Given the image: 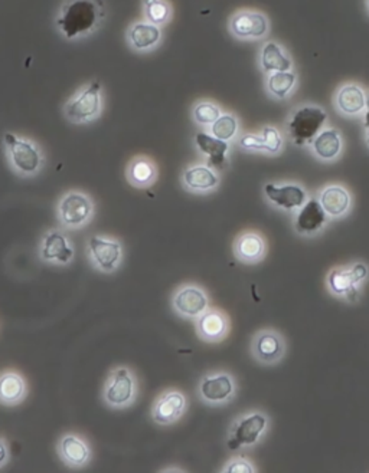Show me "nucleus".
Segmentation results:
<instances>
[{
    "mask_svg": "<svg viewBox=\"0 0 369 473\" xmlns=\"http://www.w3.org/2000/svg\"><path fill=\"white\" fill-rule=\"evenodd\" d=\"M170 470H176V472H184V470L177 469V468H174V469H170V468H167V469L163 470V472H170Z\"/></svg>",
    "mask_w": 369,
    "mask_h": 473,
    "instance_id": "nucleus-39",
    "label": "nucleus"
},
{
    "mask_svg": "<svg viewBox=\"0 0 369 473\" xmlns=\"http://www.w3.org/2000/svg\"><path fill=\"white\" fill-rule=\"evenodd\" d=\"M208 131L220 140L232 141L239 134L238 117L234 112H222Z\"/></svg>",
    "mask_w": 369,
    "mask_h": 473,
    "instance_id": "nucleus-33",
    "label": "nucleus"
},
{
    "mask_svg": "<svg viewBox=\"0 0 369 473\" xmlns=\"http://www.w3.org/2000/svg\"><path fill=\"white\" fill-rule=\"evenodd\" d=\"M365 6H366V12H368V14H369V0H366Z\"/></svg>",
    "mask_w": 369,
    "mask_h": 473,
    "instance_id": "nucleus-40",
    "label": "nucleus"
},
{
    "mask_svg": "<svg viewBox=\"0 0 369 473\" xmlns=\"http://www.w3.org/2000/svg\"><path fill=\"white\" fill-rule=\"evenodd\" d=\"M299 78L294 71L273 72L266 76V93L275 101H284L293 95Z\"/></svg>",
    "mask_w": 369,
    "mask_h": 473,
    "instance_id": "nucleus-31",
    "label": "nucleus"
},
{
    "mask_svg": "<svg viewBox=\"0 0 369 473\" xmlns=\"http://www.w3.org/2000/svg\"><path fill=\"white\" fill-rule=\"evenodd\" d=\"M126 179L136 189H150L159 179V169L153 158L148 156H136L126 167Z\"/></svg>",
    "mask_w": 369,
    "mask_h": 473,
    "instance_id": "nucleus-30",
    "label": "nucleus"
},
{
    "mask_svg": "<svg viewBox=\"0 0 369 473\" xmlns=\"http://www.w3.org/2000/svg\"><path fill=\"white\" fill-rule=\"evenodd\" d=\"M55 212L62 229L80 230L94 219L95 203L86 192L69 191L59 198Z\"/></svg>",
    "mask_w": 369,
    "mask_h": 473,
    "instance_id": "nucleus-6",
    "label": "nucleus"
},
{
    "mask_svg": "<svg viewBox=\"0 0 369 473\" xmlns=\"http://www.w3.org/2000/svg\"><path fill=\"white\" fill-rule=\"evenodd\" d=\"M319 201L325 209V212L332 219H342L351 212L352 194L346 187L339 183L326 184L318 193Z\"/></svg>",
    "mask_w": 369,
    "mask_h": 473,
    "instance_id": "nucleus-26",
    "label": "nucleus"
},
{
    "mask_svg": "<svg viewBox=\"0 0 369 473\" xmlns=\"http://www.w3.org/2000/svg\"><path fill=\"white\" fill-rule=\"evenodd\" d=\"M30 395V386L22 373L16 370H4L0 373V406L16 407Z\"/></svg>",
    "mask_w": 369,
    "mask_h": 473,
    "instance_id": "nucleus-27",
    "label": "nucleus"
},
{
    "mask_svg": "<svg viewBox=\"0 0 369 473\" xmlns=\"http://www.w3.org/2000/svg\"><path fill=\"white\" fill-rule=\"evenodd\" d=\"M57 455L64 467L80 470L90 465L93 460V449L84 436L69 432L62 434L57 442Z\"/></svg>",
    "mask_w": 369,
    "mask_h": 473,
    "instance_id": "nucleus-17",
    "label": "nucleus"
},
{
    "mask_svg": "<svg viewBox=\"0 0 369 473\" xmlns=\"http://www.w3.org/2000/svg\"><path fill=\"white\" fill-rule=\"evenodd\" d=\"M222 108L211 100H201L193 108V120L196 126L210 129L222 114Z\"/></svg>",
    "mask_w": 369,
    "mask_h": 473,
    "instance_id": "nucleus-34",
    "label": "nucleus"
},
{
    "mask_svg": "<svg viewBox=\"0 0 369 473\" xmlns=\"http://www.w3.org/2000/svg\"><path fill=\"white\" fill-rule=\"evenodd\" d=\"M221 472L224 473H256L257 468L254 467L253 463L243 456H237L232 458L229 462L225 463Z\"/></svg>",
    "mask_w": 369,
    "mask_h": 473,
    "instance_id": "nucleus-35",
    "label": "nucleus"
},
{
    "mask_svg": "<svg viewBox=\"0 0 369 473\" xmlns=\"http://www.w3.org/2000/svg\"><path fill=\"white\" fill-rule=\"evenodd\" d=\"M229 31L238 40H261L270 33V21L257 9H239L230 18Z\"/></svg>",
    "mask_w": 369,
    "mask_h": 473,
    "instance_id": "nucleus-13",
    "label": "nucleus"
},
{
    "mask_svg": "<svg viewBox=\"0 0 369 473\" xmlns=\"http://www.w3.org/2000/svg\"><path fill=\"white\" fill-rule=\"evenodd\" d=\"M330 218L320 205L318 196H311L303 208L294 213L293 228L299 236L315 237L322 234Z\"/></svg>",
    "mask_w": 369,
    "mask_h": 473,
    "instance_id": "nucleus-18",
    "label": "nucleus"
},
{
    "mask_svg": "<svg viewBox=\"0 0 369 473\" xmlns=\"http://www.w3.org/2000/svg\"><path fill=\"white\" fill-rule=\"evenodd\" d=\"M237 388H237L236 377L229 371L218 370L201 377L196 388V395L205 406L222 407L230 405L236 398Z\"/></svg>",
    "mask_w": 369,
    "mask_h": 473,
    "instance_id": "nucleus-10",
    "label": "nucleus"
},
{
    "mask_svg": "<svg viewBox=\"0 0 369 473\" xmlns=\"http://www.w3.org/2000/svg\"><path fill=\"white\" fill-rule=\"evenodd\" d=\"M286 340L282 333L273 328H265L254 334L250 352L253 359L263 366H274L286 354Z\"/></svg>",
    "mask_w": 369,
    "mask_h": 473,
    "instance_id": "nucleus-15",
    "label": "nucleus"
},
{
    "mask_svg": "<svg viewBox=\"0 0 369 473\" xmlns=\"http://www.w3.org/2000/svg\"><path fill=\"white\" fill-rule=\"evenodd\" d=\"M366 94L361 84L345 83L333 94V107L346 119H362L366 108Z\"/></svg>",
    "mask_w": 369,
    "mask_h": 473,
    "instance_id": "nucleus-21",
    "label": "nucleus"
},
{
    "mask_svg": "<svg viewBox=\"0 0 369 473\" xmlns=\"http://www.w3.org/2000/svg\"><path fill=\"white\" fill-rule=\"evenodd\" d=\"M103 107L104 100L102 83L98 79H93L67 101L64 115L73 124H90L102 117Z\"/></svg>",
    "mask_w": 369,
    "mask_h": 473,
    "instance_id": "nucleus-5",
    "label": "nucleus"
},
{
    "mask_svg": "<svg viewBox=\"0 0 369 473\" xmlns=\"http://www.w3.org/2000/svg\"><path fill=\"white\" fill-rule=\"evenodd\" d=\"M105 19L104 0H62L54 25L64 40L78 42L95 35L104 26Z\"/></svg>",
    "mask_w": 369,
    "mask_h": 473,
    "instance_id": "nucleus-1",
    "label": "nucleus"
},
{
    "mask_svg": "<svg viewBox=\"0 0 369 473\" xmlns=\"http://www.w3.org/2000/svg\"><path fill=\"white\" fill-rule=\"evenodd\" d=\"M126 42L136 54H150L162 45L163 28L146 19L131 22L126 29Z\"/></svg>",
    "mask_w": 369,
    "mask_h": 473,
    "instance_id": "nucleus-19",
    "label": "nucleus"
},
{
    "mask_svg": "<svg viewBox=\"0 0 369 473\" xmlns=\"http://www.w3.org/2000/svg\"><path fill=\"white\" fill-rule=\"evenodd\" d=\"M87 258L94 271L112 275L123 265V244L109 235H91L87 240Z\"/></svg>",
    "mask_w": 369,
    "mask_h": 473,
    "instance_id": "nucleus-9",
    "label": "nucleus"
},
{
    "mask_svg": "<svg viewBox=\"0 0 369 473\" xmlns=\"http://www.w3.org/2000/svg\"><path fill=\"white\" fill-rule=\"evenodd\" d=\"M4 150L9 169L21 179L40 176L45 167L44 150L30 137L6 131L4 134Z\"/></svg>",
    "mask_w": 369,
    "mask_h": 473,
    "instance_id": "nucleus-2",
    "label": "nucleus"
},
{
    "mask_svg": "<svg viewBox=\"0 0 369 473\" xmlns=\"http://www.w3.org/2000/svg\"><path fill=\"white\" fill-rule=\"evenodd\" d=\"M258 67L265 76H268L273 72L293 71L294 62L282 43L266 40L258 52Z\"/></svg>",
    "mask_w": 369,
    "mask_h": 473,
    "instance_id": "nucleus-28",
    "label": "nucleus"
},
{
    "mask_svg": "<svg viewBox=\"0 0 369 473\" xmlns=\"http://www.w3.org/2000/svg\"><path fill=\"white\" fill-rule=\"evenodd\" d=\"M234 256L238 259L241 263L246 265H256L260 263L267 254V242L265 237L261 236L258 232H244L237 237L232 246Z\"/></svg>",
    "mask_w": 369,
    "mask_h": 473,
    "instance_id": "nucleus-29",
    "label": "nucleus"
},
{
    "mask_svg": "<svg viewBox=\"0 0 369 473\" xmlns=\"http://www.w3.org/2000/svg\"><path fill=\"white\" fill-rule=\"evenodd\" d=\"M362 126H364V129L369 127V91L368 94H366L365 112H364V115H362Z\"/></svg>",
    "mask_w": 369,
    "mask_h": 473,
    "instance_id": "nucleus-37",
    "label": "nucleus"
},
{
    "mask_svg": "<svg viewBox=\"0 0 369 473\" xmlns=\"http://www.w3.org/2000/svg\"><path fill=\"white\" fill-rule=\"evenodd\" d=\"M196 335L203 343L218 344L229 337L231 321L224 311L218 308H208L195 321Z\"/></svg>",
    "mask_w": 369,
    "mask_h": 473,
    "instance_id": "nucleus-24",
    "label": "nucleus"
},
{
    "mask_svg": "<svg viewBox=\"0 0 369 473\" xmlns=\"http://www.w3.org/2000/svg\"><path fill=\"white\" fill-rule=\"evenodd\" d=\"M11 460V451H9L8 442L0 436V469H4Z\"/></svg>",
    "mask_w": 369,
    "mask_h": 473,
    "instance_id": "nucleus-36",
    "label": "nucleus"
},
{
    "mask_svg": "<svg viewBox=\"0 0 369 473\" xmlns=\"http://www.w3.org/2000/svg\"><path fill=\"white\" fill-rule=\"evenodd\" d=\"M328 122H329V115L325 108L306 103L290 112L284 129L289 140L294 146L309 147V144L328 126Z\"/></svg>",
    "mask_w": 369,
    "mask_h": 473,
    "instance_id": "nucleus-3",
    "label": "nucleus"
},
{
    "mask_svg": "<svg viewBox=\"0 0 369 473\" xmlns=\"http://www.w3.org/2000/svg\"><path fill=\"white\" fill-rule=\"evenodd\" d=\"M194 141H195L196 148L202 155V157H205V163L211 167H214L218 172H222L229 165V156L230 151H231L230 141L220 140L205 129L195 134Z\"/></svg>",
    "mask_w": 369,
    "mask_h": 473,
    "instance_id": "nucleus-25",
    "label": "nucleus"
},
{
    "mask_svg": "<svg viewBox=\"0 0 369 473\" xmlns=\"http://www.w3.org/2000/svg\"><path fill=\"white\" fill-rule=\"evenodd\" d=\"M66 229H48L38 245V258L45 265L67 268L76 259V247Z\"/></svg>",
    "mask_w": 369,
    "mask_h": 473,
    "instance_id": "nucleus-12",
    "label": "nucleus"
},
{
    "mask_svg": "<svg viewBox=\"0 0 369 473\" xmlns=\"http://www.w3.org/2000/svg\"><path fill=\"white\" fill-rule=\"evenodd\" d=\"M311 156L325 165L337 163L345 150L344 134L337 127L328 124L309 144Z\"/></svg>",
    "mask_w": 369,
    "mask_h": 473,
    "instance_id": "nucleus-23",
    "label": "nucleus"
},
{
    "mask_svg": "<svg viewBox=\"0 0 369 473\" xmlns=\"http://www.w3.org/2000/svg\"><path fill=\"white\" fill-rule=\"evenodd\" d=\"M143 19L165 28L174 18V6L170 0H141Z\"/></svg>",
    "mask_w": 369,
    "mask_h": 473,
    "instance_id": "nucleus-32",
    "label": "nucleus"
},
{
    "mask_svg": "<svg viewBox=\"0 0 369 473\" xmlns=\"http://www.w3.org/2000/svg\"><path fill=\"white\" fill-rule=\"evenodd\" d=\"M369 278V268L365 262H354L349 266L333 268L326 276V285L330 294L344 301H358L361 287Z\"/></svg>",
    "mask_w": 369,
    "mask_h": 473,
    "instance_id": "nucleus-7",
    "label": "nucleus"
},
{
    "mask_svg": "<svg viewBox=\"0 0 369 473\" xmlns=\"http://www.w3.org/2000/svg\"><path fill=\"white\" fill-rule=\"evenodd\" d=\"M238 146L248 153L279 156L284 148V136L277 127L265 126L260 133L241 134L238 137Z\"/></svg>",
    "mask_w": 369,
    "mask_h": 473,
    "instance_id": "nucleus-22",
    "label": "nucleus"
},
{
    "mask_svg": "<svg viewBox=\"0 0 369 473\" xmlns=\"http://www.w3.org/2000/svg\"><path fill=\"white\" fill-rule=\"evenodd\" d=\"M211 299L205 288L198 283H182L170 297L175 316L186 321H195L210 308Z\"/></svg>",
    "mask_w": 369,
    "mask_h": 473,
    "instance_id": "nucleus-11",
    "label": "nucleus"
},
{
    "mask_svg": "<svg viewBox=\"0 0 369 473\" xmlns=\"http://www.w3.org/2000/svg\"><path fill=\"white\" fill-rule=\"evenodd\" d=\"M139 397V380L131 367L116 366L110 370L103 386L102 400L112 410L129 409Z\"/></svg>",
    "mask_w": 369,
    "mask_h": 473,
    "instance_id": "nucleus-4",
    "label": "nucleus"
},
{
    "mask_svg": "<svg viewBox=\"0 0 369 473\" xmlns=\"http://www.w3.org/2000/svg\"><path fill=\"white\" fill-rule=\"evenodd\" d=\"M268 424L270 420L267 415L260 410L239 415L230 426L227 448L232 452L239 449L253 448L267 433Z\"/></svg>",
    "mask_w": 369,
    "mask_h": 473,
    "instance_id": "nucleus-8",
    "label": "nucleus"
},
{
    "mask_svg": "<svg viewBox=\"0 0 369 473\" xmlns=\"http://www.w3.org/2000/svg\"><path fill=\"white\" fill-rule=\"evenodd\" d=\"M182 187L191 194H210L221 184L220 172L207 163H194L182 172Z\"/></svg>",
    "mask_w": 369,
    "mask_h": 473,
    "instance_id": "nucleus-20",
    "label": "nucleus"
},
{
    "mask_svg": "<svg viewBox=\"0 0 369 473\" xmlns=\"http://www.w3.org/2000/svg\"><path fill=\"white\" fill-rule=\"evenodd\" d=\"M263 191L270 205L286 213H296L310 198L308 191L296 182L267 183Z\"/></svg>",
    "mask_w": 369,
    "mask_h": 473,
    "instance_id": "nucleus-16",
    "label": "nucleus"
},
{
    "mask_svg": "<svg viewBox=\"0 0 369 473\" xmlns=\"http://www.w3.org/2000/svg\"><path fill=\"white\" fill-rule=\"evenodd\" d=\"M364 140H365L366 147L369 148V127L364 129Z\"/></svg>",
    "mask_w": 369,
    "mask_h": 473,
    "instance_id": "nucleus-38",
    "label": "nucleus"
},
{
    "mask_svg": "<svg viewBox=\"0 0 369 473\" xmlns=\"http://www.w3.org/2000/svg\"><path fill=\"white\" fill-rule=\"evenodd\" d=\"M188 412V397L179 388L163 390L153 402L150 419L160 427L177 424Z\"/></svg>",
    "mask_w": 369,
    "mask_h": 473,
    "instance_id": "nucleus-14",
    "label": "nucleus"
}]
</instances>
